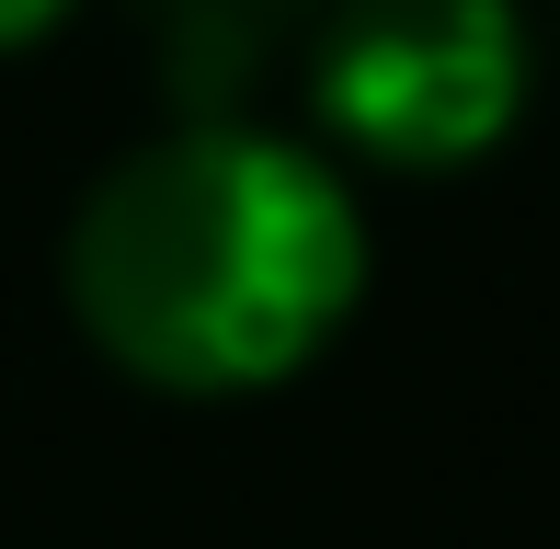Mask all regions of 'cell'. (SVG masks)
Wrapping results in <instances>:
<instances>
[{
  "mask_svg": "<svg viewBox=\"0 0 560 549\" xmlns=\"http://www.w3.org/2000/svg\"><path fill=\"white\" fill-rule=\"evenodd\" d=\"M526 46L515 0H343L310 58V115L343 161L377 172H469L526 127Z\"/></svg>",
  "mask_w": 560,
  "mask_h": 549,
  "instance_id": "obj_2",
  "label": "cell"
},
{
  "mask_svg": "<svg viewBox=\"0 0 560 549\" xmlns=\"http://www.w3.org/2000/svg\"><path fill=\"white\" fill-rule=\"evenodd\" d=\"M366 207L343 161L275 127L184 115L69 218V320L161 401H264L366 309Z\"/></svg>",
  "mask_w": 560,
  "mask_h": 549,
  "instance_id": "obj_1",
  "label": "cell"
},
{
  "mask_svg": "<svg viewBox=\"0 0 560 549\" xmlns=\"http://www.w3.org/2000/svg\"><path fill=\"white\" fill-rule=\"evenodd\" d=\"M69 12H81V0H0V58H12V46H46Z\"/></svg>",
  "mask_w": 560,
  "mask_h": 549,
  "instance_id": "obj_3",
  "label": "cell"
}]
</instances>
